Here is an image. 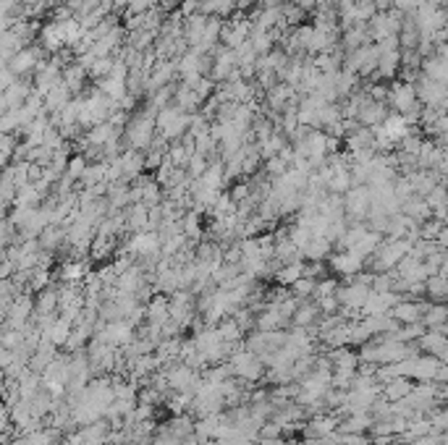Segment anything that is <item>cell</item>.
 I'll return each instance as SVG.
<instances>
[{"label":"cell","instance_id":"obj_5","mask_svg":"<svg viewBox=\"0 0 448 445\" xmlns=\"http://www.w3.org/2000/svg\"><path fill=\"white\" fill-rule=\"evenodd\" d=\"M328 268L336 272V275H344V278H351V275H357L365 270V260L354 254L351 249L346 251H330L328 257Z\"/></svg>","mask_w":448,"mask_h":445},{"label":"cell","instance_id":"obj_30","mask_svg":"<svg viewBox=\"0 0 448 445\" xmlns=\"http://www.w3.org/2000/svg\"><path fill=\"white\" fill-rule=\"evenodd\" d=\"M229 196H231V199H234V202H244V199H247V196H249V184H247V181H238V184H234V186H231V189H229Z\"/></svg>","mask_w":448,"mask_h":445},{"label":"cell","instance_id":"obj_32","mask_svg":"<svg viewBox=\"0 0 448 445\" xmlns=\"http://www.w3.org/2000/svg\"><path fill=\"white\" fill-rule=\"evenodd\" d=\"M255 6H257V0H236V11H244V13L252 11Z\"/></svg>","mask_w":448,"mask_h":445},{"label":"cell","instance_id":"obj_26","mask_svg":"<svg viewBox=\"0 0 448 445\" xmlns=\"http://www.w3.org/2000/svg\"><path fill=\"white\" fill-rule=\"evenodd\" d=\"M84 168H87V160H84V155H79V152H73L71 158H68V165H66V173H63V176L68 178V181H73V184H79V178H82Z\"/></svg>","mask_w":448,"mask_h":445},{"label":"cell","instance_id":"obj_18","mask_svg":"<svg viewBox=\"0 0 448 445\" xmlns=\"http://www.w3.org/2000/svg\"><path fill=\"white\" fill-rule=\"evenodd\" d=\"M380 242H383V236H380V233H375V231H370V228H367L365 236H362V239H359V242L354 244V246H351V251H354V254H359L362 260H367L370 254H375V249H377V246H380Z\"/></svg>","mask_w":448,"mask_h":445},{"label":"cell","instance_id":"obj_23","mask_svg":"<svg viewBox=\"0 0 448 445\" xmlns=\"http://www.w3.org/2000/svg\"><path fill=\"white\" fill-rule=\"evenodd\" d=\"M113 61H116L113 56L95 58V63H92L90 71H87V79L95 84V82H100V79H105V76H110V71H113Z\"/></svg>","mask_w":448,"mask_h":445},{"label":"cell","instance_id":"obj_31","mask_svg":"<svg viewBox=\"0 0 448 445\" xmlns=\"http://www.w3.org/2000/svg\"><path fill=\"white\" fill-rule=\"evenodd\" d=\"M178 3H181V0H157V8L163 11V13H168V11L178 8Z\"/></svg>","mask_w":448,"mask_h":445},{"label":"cell","instance_id":"obj_2","mask_svg":"<svg viewBox=\"0 0 448 445\" xmlns=\"http://www.w3.org/2000/svg\"><path fill=\"white\" fill-rule=\"evenodd\" d=\"M414 94L422 108H435V111H446V84H438L428 79V76L417 74L414 79Z\"/></svg>","mask_w":448,"mask_h":445},{"label":"cell","instance_id":"obj_3","mask_svg":"<svg viewBox=\"0 0 448 445\" xmlns=\"http://www.w3.org/2000/svg\"><path fill=\"white\" fill-rule=\"evenodd\" d=\"M370 204H373L370 189L367 186H351L344 194V218H346V222H365Z\"/></svg>","mask_w":448,"mask_h":445},{"label":"cell","instance_id":"obj_14","mask_svg":"<svg viewBox=\"0 0 448 445\" xmlns=\"http://www.w3.org/2000/svg\"><path fill=\"white\" fill-rule=\"evenodd\" d=\"M330 251H333V246H330L328 239H317V236H312L310 242H307V246H304L299 254H302L304 262H322L330 257Z\"/></svg>","mask_w":448,"mask_h":445},{"label":"cell","instance_id":"obj_24","mask_svg":"<svg viewBox=\"0 0 448 445\" xmlns=\"http://www.w3.org/2000/svg\"><path fill=\"white\" fill-rule=\"evenodd\" d=\"M304 16H307V13H304L302 8H299V6H293L291 0H286L284 6H281V19H284V24L289 29H293V27H299V24H304Z\"/></svg>","mask_w":448,"mask_h":445},{"label":"cell","instance_id":"obj_25","mask_svg":"<svg viewBox=\"0 0 448 445\" xmlns=\"http://www.w3.org/2000/svg\"><path fill=\"white\" fill-rule=\"evenodd\" d=\"M375 13L377 11H375V3H373V0H354V8H351L354 24H367Z\"/></svg>","mask_w":448,"mask_h":445},{"label":"cell","instance_id":"obj_28","mask_svg":"<svg viewBox=\"0 0 448 445\" xmlns=\"http://www.w3.org/2000/svg\"><path fill=\"white\" fill-rule=\"evenodd\" d=\"M422 320L428 322V327H435V325L446 322V306L443 304H428L425 312H422Z\"/></svg>","mask_w":448,"mask_h":445},{"label":"cell","instance_id":"obj_10","mask_svg":"<svg viewBox=\"0 0 448 445\" xmlns=\"http://www.w3.org/2000/svg\"><path fill=\"white\" fill-rule=\"evenodd\" d=\"M119 158H121V170H123V178H126V181L137 178L139 173H145V152H139V149H123Z\"/></svg>","mask_w":448,"mask_h":445},{"label":"cell","instance_id":"obj_19","mask_svg":"<svg viewBox=\"0 0 448 445\" xmlns=\"http://www.w3.org/2000/svg\"><path fill=\"white\" fill-rule=\"evenodd\" d=\"M87 265H90V260H66L61 265V278L66 283H79L87 275Z\"/></svg>","mask_w":448,"mask_h":445},{"label":"cell","instance_id":"obj_4","mask_svg":"<svg viewBox=\"0 0 448 445\" xmlns=\"http://www.w3.org/2000/svg\"><path fill=\"white\" fill-rule=\"evenodd\" d=\"M388 111L391 113H399V115H404V113L414 111L420 102H417V94H414V84L404 82V79H399V82H391L388 84Z\"/></svg>","mask_w":448,"mask_h":445},{"label":"cell","instance_id":"obj_1","mask_svg":"<svg viewBox=\"0 0 448 445\" xmlns=\"http://www.w3.org/2000/svg\"><path fill=\"white\" fill-rule=\"evenodd\" d=\"M189 113H183L181 108H176L174 102L165 105L160 111H155V131L168 142H178L189 131Z\"/></svg>","mask_w":448,"mask_h":445},{"label":"cell","instance_id":"obj_15","mask_svg":"<svg viewBox=\"0 0 448 445\" xmlns=\"http://www.w3.org/2000/svg\"><path fill=\"white\" fill-rule=\"evenodd\" d=\"M200 181L207 189H215V192H223L226 186V173H223V160H210V165L205 168V173L200 176Z\"/></svg>","mask_w":448,"mask_h":445},{"label":"cell","instance_id":"obj_21","mask_svg":"<svg viewBox=\"0 0 448 445\" xmlns=\"http://www.w3.org/2000/svg\"><path fill=\"white\" fill-rule=\"evenodd\" d=\"M351 176H349V168L346 170H333V176H330V181L325 184V192L328 194H346L349 189H351Z\"/></svg>","mask_w":448,"mask_h":445},{"label":"cell","instance_id":"obj_13","mask_svg":"<svg viewBox=\"0 0 448 445\" xmlns=\"http://www.w3.org/2000/svg\"><path fill=\"white\" fill-rule=\"evenodd\" d=\"M202 218L205 215L197 213V210H186V213L181 215V220H178V225H181V233L189 239V242H200L202 236H205V225H202Z\"/></svg>","mask_w":448,"mask_h":445},{"label":"cell","instance_id":"obj_29","mask_svg":"<svg viewBox=\"0 0 448 445\" xmlns=\"http://www.w3.org/2000/svg\"><path fill=\"white\" fill-rule=\"evenodd\" d=\"M312 291H315V280L312 278H304L302 275L296 283H291V296H296V299H310Z\"/></svg>","mask_w":448,"mask_h":445},{"label":"cell","instance_id":"obj_22","mask_svg":"<svg viewBox=\"0 0 448 445\" xmlns=\"http://www.w3.org/2000/svg\"><path fill=\"white\" fill-rule=\"evenodd\" d=\"M147 317H150V325H163L168 320V299L157 296L147 304Z\"/></svg>","mask_w":448,"mask_h":445},{"label":"cell","instance_id":"obj_11","mask_svg":"<svg viewBox=\"0 0 448 445\" xmlns=\"http://www.w3.org/2000/svg\"><path fill=\"white\" fill-rule=\"evenodd\" d=\"M399 213L406 215V218H409V220H414V222H422V220H428V218H432L428 202H425L422 196H417V194L401 199V207H399Z\"/></svg>","mask_w":448,"mask_h":445},{"label":"cell","instance_id":"obj_9","mask_svg":"<svg viewBox=\"0 0 448 445\" xmlns=\"http://www.w3.org/2000/svg\"><path fill=\"white\" fill-rule=\"evenodd\" d=\"M205 21H207V16H202V13H192V16H186V19L181 21V39L189 47H197L202 42Z\"/></svg>","mask_w":448,"mask_h":445},{"label":"cell","instance_id":"obj_8","mask_svg":"<svg viewBox=\"0 0 448 445\" xmlns=\"http://www.w3.org/2000/svg\"><path fill=\"white\" fill-rule=\"evenodd\" d=\"M388 105H383V102H367L365 108L357 113V123L359 126H365V129H375V126H380V123L388 118Z\"/></svg>","mask_w":448,"mask_h":445},{"label":"cell","instance_id":"obj_7","mask_svg":"<svg viewBox=\"0 0 448 445\" xmlns=\"http://www.w3.org/2000/svg\"><path fill=\"white\" fill-rule=\"evenodd\" d=\"M422 312H425V304H422V301H412V299H401L399 304L388 309V315L394 317L396 325H414V322H420Z\"/></svg>","mask_w":448,"mask_h":445},{"label":"cell","instance_id":"obj_6","mask_svg":"<svg viewBox=\"0 0 448 445\" xmlns=\"http://www.w3.org/2000/svg\"><path fill=\"white\" fill-rule=\"evenodd\" d=\"M293 97H299L296 89L284 82H278L273 89H267V92L262 94V111H270V113H278V115H281L284 108L293 100Z\"/></svg>","mask_w":448,"mask_h":445},{"label":"cell","instance_id":"obj_12","mask_svg":"<svg viewBox=\"0 0 448 445\" xmlns=\"http://www.w3.org/2000/svg\"><path fill=\"white\" fill-rule=\"evenodd\" d=\"M71 97H73L71 89H68L63 82H58L55 87H50V89L45 92V97H42V102H45V113H47V115L58 113L66 105V102H71Z\"/></svg>","mask_w":448,"mask_h":445},{"label":"cell","instance_id":"obj_27","mask_svg":"<svg viewBox=\"0 0 448 445\" xmlns=\"http://www.w3.org/2000/svg\"><path fill=\"white\" fill-rule=\"evenodd\" d=\"M207 165H210V158H207V155H200V152H194L192 158L186 160V168H183V170L189 173V178H200Z\"/></svg>","mask_w":448,"mask_h":445},{"label":"cell","instance_id":"obj_20","mask_svg":"<svg viewBox=\"0 0 448 445\" xmlns=\"http://www.w3.org/2000/svg\"><path fill=\"white\" fill-rule=\"evenodd\" d=\"M302 268L304 262H286V265H281V268L275 270L273 275L281 286H291V283H296V280L302 278Z\"/></svg>","mask_w":448,"mask_h":445},{"label":"cell","instance_id":"obj_16","mask_svg":"<svg viewBox=\"0 0 448 445\" xmlns=\"http://www.w3.org/2000/svg\"><path fill=\"white\" fill-rule=\"evenodd\" d=\"M446 294H448L446 275L435 272V275H428V278H425V296H428V299H432L435 304H443Z\"/></svg>","mask_w":448,"mask_h":445},{"label":"cell","instance_id":"obj_17","mask_svg":"<svg viewBox=\"0 0 448 445\" xmlns=\"http://www.w3.org/2000/svg\"><path fill=\"white\" fill-rule=\"evenodd\" d=\"M344 147L346 152H357V149L373 147V131L365 129V126H357V129L344 137Z\"/></svg>","mask_w":448,"mask_h":445}]
</instances>
